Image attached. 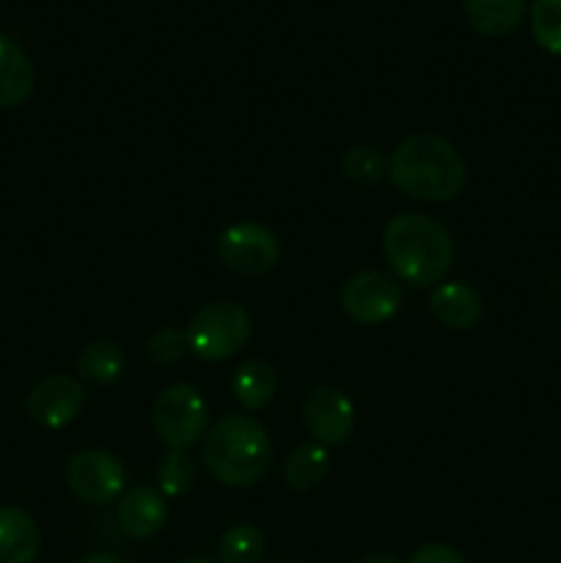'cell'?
Here are the masks:
<instances>
[{"mask_svg":"<svg viewBox=\"0 0 561 563\" xmlns=\"http://www.w3.org/2000/svg\"><path fill=\"white\" fill-rule=\"evenodd\" d=\"M38 548L36 520L20 506H0V563H33Z\"/></svg>","mask_w":561,"mask_h":563,"instance_id":"cell-13","label":"cell"},{"mask_svg":"<svg viewBox=\"0 0 561 563\" xmlns=\"http://www.w3.org/2000/svg\"><path fill=\"white\" fill-rule=\"evenodd\" d=\"M471 25L484 36H506L526 14V0H465Z\"/></svg>","mask_w":561,"mask_h":563,"instance_id":"cell-15","label":"cell"},{"mask_svg":"<svg viewBox=\"0 0 561 563\" xmlns=\"http://www.w3.org/2000/svg\"><path fill=\"white\" fill-rule=\"evenodd\" d=\"M127 471L108 451H77L66 462V484L77 500L91 506H108L121 495Z\"/></svg>","mask_w":561,"mask_h":563,"instance_id":"cell-7","label":"cell"},{"mask_svg":"<svg viewBox=\"0 0 561 563\" xmlns=\"http://www.w3.org/2000/svg\"><path fill=\"white\" fill-rule=\"evenodd\" d=\"M388 176L405 196L440 203L460 196L468 181V168L460 152L446 137L418 132L394 148Z\"/></svg>","mask_w":561,"mask_h":563,"instance_id":"cell-1","label":"cell"},{"mask_svg":"<svg viewBox=\"0 0 561 563\" xmlns=\"http://www.w3.org/2000/svg\"><path fill=\"white\" fill-rule=\"evenodd\" d=\"M119 526L127 537L146 539L154 537L168 520V504L163 495L152 487H135L121 495L119 500Z\"/></svg>","mask_w":561,"mask_h":563,"instance_id":"cell-11","label":"cell"},{"mask_svg":"<svg viewBox=\"0 0 561 563\" xmlns=\"http://www.w3.org/2000/svg\"><path fill=\"white\" fill-rule=\"evenodd\" d=\"M82 401H86V390L75 377L53 374L28 394V416L44 429H64L75 421Z\"/></svg>","mask_w":561,"mask_h":563,"instance_id":"cell-10","label":"cell"},{"mask_svg":"<svg viewBox=\"0 0 561 563\" xmlns=\"http://www.w3.org/2000/svg\"><path fill=\"white\" fill-rule=\"evenodd\" d=\"M361 563H399L391 553H369Z\"/></svg>","mask_w":561,"mask_h":563,"instance_id":"cell-26","label":"cell"},{"mask_svg":"<svg viewBox=\"0 0 561 563\" xmlns=\"http://www.w3.org/2000/svg\"><path fill=\"white\" fill-rule=\"evenodd\" d=\"M218 256L231 273L258 278L270 273L280 258V242L267 225L262 223H237L220 234Z\"/></svg>","mask_w":561,"mask_h":563,"instance_id":"cell-6","label":"cell"},{"mask_svg":"<svg viewBox=\"0 0 561 563\" xmlns=\"http://www.w3.org/2000/svg\"><path fill=\"white\" fill-rule=\"evenodd\" d=\"M36 86L33 64L25 49L9 36H0V110L25 102Z\"/></svg>","mask_w":561,"mask_h":563,"instance_id":"cell-14","label":"cell"},{"mask_svg":"<svg viewBox=\"0 0 561 563\" xmlns=\"http://www.w3.org/2000/svg\"><path fill=\"white\" fill-rule=\"evenodd\" d=\"M204 462L207 471L226 487H251L264 478L273 462L267 429L251 416L220 418L207 434Z\"/></svg>","mask_w":561,"mask_h":563,"instance_id":"cell-3","label":"cell"},{"mask_svg":"<svg viewBox=\"0 0 561 563\" xmlns=\"http://www.w3.org/2000/svg\"><path fill=\"white\" fill-rule=\"evenodd\" d=\"M531 31L539 47L561 55V0H534Z\"/></svg>","mask_w":561,"mask_h":563,"instance_id":"cell-22","label":"cell"},{"mask_svg":"<svg viewBox=\"0 0 561 563\" xmlns=\"http://www.w3.org/2000/svg\"><path fill=\"white\" fill-rule=\"evenodd\" d=\"M330 471V456L324 445L319 443H302L289 451L284 462V482L289 484L295 493H308V489L319 487Z\"/></svg>","mask_w":561,"mask_h":563,"instance_id":"cell-17","label":"cell"},{"mask_svg":"<svg viewBox=\"0 0 561 563\" xmlns=\"http://www.w3.org/2000/svg\"><path fill=\"white\" fill-rule=\"evenodd\" d=\"M264 553V537L251 522H237L220 537V563H256Z\"/></svg>","mask_w":561,"mask_h":563,"instance_id":"cell-19","label":"cell"},{"mask_svg":"<svg viewBox=\"0 0 561 563\" xmlns=\"http://www.w3.org/2000/svg\"><path fill=\"white\" fill-rule=\"evenodd\" d=\"M407 563H468L460 550L449 548V544H424L416 553L407 559Z\"/></svg>","mask_w":561,"mask_h":563,"instance_id":"cell-24","label":"cell"},{"mask_svg":"<svg viewBox=\"0 0 561 563\" xmlns=\"http://www.w3.org/2000/svg\"><path fill=\"white\" fill-rule=\"evenodd\" d=\"M157 482L163 495L168 498H182L196 484V465L187 456V451H168L157 465Z\"/></svg>","mask_w":561,"mask_h":563,"instance_id":"cell-20","label":"cell"},{"mask_svg":"<svg viewBox=\"0 0 561 563\" xmlns=\"http://www.w3.org/2000/svg\"><path fill=\"white\" fill-rule=\"evenodd\" d=\"M341 170L355 185H374L388 174V157L374 146H352L341 159Z\"/></svg>","mask_w":561,"mask_h":563,"instance_id":"cell-21","label":"cell"},{"mask_svg":"<svg viewBox=\"0 0 561 563\" xmlns=\"http://www.w3.org/2000/svg\"><path fill=\"white\" fill-rule=\"evenodd\" d=\"M187 352V335L176 328H160L146 339V355L148 361L157 366H170V363L182 361Z\"/></svg>","mask_w":561,"mask_h":563,"instance_id":"cell-23","label":"cell"},{"mask_svg":"<svg viewBox=\"0 0 561 563\" xmlns=\"http://www.w3.org/2000/svg\"><path fill=\"white\" fill-rule=\"evenodd\" d=\"M182 563H212L209 559H187V561H182Z\"/></svg>","mask_w":561,"mask_h":563,"instance_id":"cell-27","label":"cell"},{"mask_svg":"<svg viewBox=\"0 0 561 563\" xmlns=\"http://www.w3.org/2000/svg\"><path fill=\"white\" fill-rule=\"evenodd\" d=\"M341 306L352 322L374 328V324L388 322L399 311L402 286L391 275L377 273V269H363L344 284Z\"/></svg>","mask_w":561,"mask_h":563,"instance_id":"cell-8","label":"cell"},{"mask_svg":"<svg viewBox=\"0 0 561 563\" xmlns=\"http://www.w3.org/2000/svg\"><path fill=\"white\" fill-rule=\"evenodd\" d=\"M302 423L311 432V438L319 445H344L350 440L352 427H355V410L352 401L341 394L339 388H314L302 399Z\"/></svg>","mask_w":561,"mask_h":563,"instance_id":"cell-9","label":"cell"},{"mask_svg":"<svg viewBox=\"0 0 561 563\" xmlns=\"http://www.w3.org/2000/svg\"><path fill=\"white\" fill-rule=\"evenodd\" d=\"M152 427L170 451H187L207 438L209 407L193 385L176 383L160 390L152 405Z\"/></svg>","mask_w":561,"mask_h":563,"instance_id":"cell-5","label":"cell"},{"mask_svg":"<svg viewBox=\"0 0 561 563\" xmlns=\"http://www.w3.org/2000/svg\"><path fill=\"white\" fill-rule=\"evenodd\" d=\"M77 563H124V561L113 553H94V555H86V559H80Z\"/></svg>","mask_w":561,"mask_h":563,"instance_id":"cell-25","label":"cell"},{"mask_svg":"<svg viewBox=\"0 0 561 563\" xmlns=\"http://www.w3.org/2000/svg\"><path fill=\"white\" fill-rule=\"evenodd\" d=\"M77 372L97 385L116 383L124 372V352L113 341H94L77 357Z\"/></svg>","mask_w":561,"mask_h":563,"instance_id":"cell-18","label":"cell"},{"mask_svg":"<svg viewBox=\"0 0 561 563\" xmlns=\"http://www.w3.org/2000/svg\"><path fill=\"white\" fill-rule=\"evenodd\" d=\"M429 311L443 328L471 330L482 319V297L471 284L451 280L440 284L429 297Z\"/></svg>","mask_w":561,"mask_h":563,"instance_id":"cell-12","label":"cell"},{"mask_svg":"<svg viewBox=\"0 0 561 563\" xmlns=\"http://www.w3.org/2000/svg\"><path fill=\"white\" fill-rule=\"evenodd\" d=\"M275 390H278V374L267 361L253 357V361L240 363L234 372V396L245 410H262L264 405H270Z\"/></svg>","mask_w":561,"mask_h":563,"instance_id":"cell-16","label":"cell"},{"mask_svg":"<svg viewBox=\"0 0 561 563\" xmlns=\"http://www.w3.org/2000/svg\"><path fill=\"white\" fill-rule=\"evenodd\" d=\"M185 335L187 350L201 361H229L251 339V317L237 302H209L193 313Z\"/></svg>","mask_w":561,"mask_h":563,"instance_id":"cell-4","label":"cell"},{"mask_svg":"<svg viewBox=\"0 0 561 563\" xmlns=\"http://www.w3.org/2000/svg\"><path fill=\"white\" fill-rule=\"evenodd\" d=\"M383 253L396 278L416 289H427L443 280L454 262V242L435 218L405 212L385 225Z\"/></svg>","mask_w":561,"mask_h":563,"instance_id":"cell-2","label":"cell"}]
</instances>
